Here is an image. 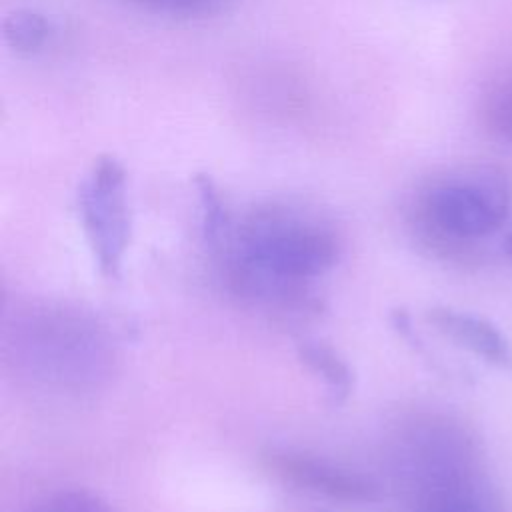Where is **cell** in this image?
I'll list each match as a JSON object with an SVG mask.
<instances>
[{"instance_id":"obj_1","label":"cell","mask_w":512,"mask_h":512,"mask_svg":"<svg viewBox=\"0 0 512 512\" xmlns=\"http://www.w3.org/2000/svg\"><path fill=\"white\" fill-rule=\"evenodd\" d=\"M230 280L244 296L288 302L308 280L338 260L336 236L324 226L278 208L250 216L230 236Z\"/></svg>"},{"instance_id":"obj_2","label":"cell","mask_w":512,"mask_h":512,"mask_svg":"<svg viewBox=\"0 0 512 512\" xmlns=\"http://www.w3.org/2000/svg\"><path fill=\"white\" fill-rule=\"evenodd\" d=\"M512 208V176L480 166L464 178L434 186L424 202L430 224L452 238L476 240L496 232Z\"/></svg>"},{"instance_id":"obj_3","label":"cell","mask_w":512,"mask_h":512,"mask_svg":"<svg viewBox=\"0 0 512 512\" xmlns=\"http://www.w3.org/2000/svg\"><path fill=\"white\" fill-rule=\"evenodd\" d=\"M78 214L98 270L116 278L130 244L126 170L118 158L100 156L92 164L78 188Z\"/></svg>"},{"instance_id":"obj_4","label":"cell","mask_w":512,"mask_h":512,"mask_svg":"<svg viewBox=\"0 0 512 512\" xmlns=\"http://www.w3.org/2000/svg\"><path fill=\"white\" fill-rule=\"evenodd\" d=\"M270 468L286 482L332 500L374 502L378 498L376 484L364 476L306 454L274 452L270 456Z\"/></svg>"},{"instance_id":"obj_5","label":"cell","mask_w":512,"mask_h":512,"mask_svg":"<svg viewBox=\"0 0 512 512\" xmlns=\"http://www.w3.org/2000/svg\"><path fill=\"white\" fill-rule=\"evenodd\" d=\"M428 322L450 342L476 354L490 366L512 372V344L492 322L448 306L430 308Z\"/></svg>"},{"instance_id":"obj_6","label":"cell","mask_w":512,"mask_h":512,"mask_svg":"<svg viewBox=\"0 0 512 512\" xmlns=\"http://www.w3.org/2000/svg\"><path fill=\"white\" fill-rule=\"evenodd\" d=\"M298 356L312 372L324 380L332 402L340 404L350 396L354 388V374L346 360L338 356V352L322 342H302L298 344Z\"/></svg>"},{"instance_id":"obj_7","label":"cell","mask_w":512,"mask_h":512,"mask_svg":"<svg viewBox=\"0 0 512 512\" xmlns=\"http://www.w3.org/2000/svg\"><path fill=\"white\" fill-rule=\"evenodd\" d=\"M482 122L494 138L512 146V66L502 70L486 88Z\"/></svg>"},{"instance_id":"obj_8","label":"cell","mask_w":512,"mask_h":512,"mask_svg":"<svg viewBox=\"0 0 512 512\" xmlns=\"http://www.w3.org/2000/svg\"><path fill=\"white\" fill-rule=\"evenodd\" d=\"M194 186L200 200L204 242L210 248L226 246L232 236V230H230V218L216 182L208 174H196Z\"/></svg>"},{"instance_id":"obj_9","label":"cell","mask_w":512,"mask_h":512,"mask_svg":"<svg viewBox=\"0 0 512 512\" xmlns=\"http://www.w3.org/2000/svg\"><path fill=\"white\" fill-rule=\"evenodd\" d=\"M50 36V22L36 10H14L4 20V40L18 54L38 52Z\"/></svg>"},{"instance_id":"obj_10","label":"cell","mask_w":512,"mask_h":512,"mask_svg":"<svg viewBox=\"0 0 512 512\" xmlns=\"http://www.w3.org/2000/svg\"><path fill=\"white\" fill-rule=\"evenodd\" d=\"M28 512H112L106 502H102L98 496L90 492L70 490V492H58L52 494L36 506H32Z\"/></svg>"},{"instance_id":"obj_11","label":"cell","mask_w":512,"mask_h":512,"mask_svg":"<svg viewBox=\"0 0 512 512\" xmlns=\"http://www.w3.org/2000/svg\"><path fill=\"white\" fill-rule=\"evenodd\" d=\"M156 12H166L172 16H210L220 12L228 0H132Z\"/></svg>"},{"instance_id":"obj_12","label":"cell","mask_w":512,"mask_h":512,"mask_svg":"<svg viewBox=\"0 0 512 512\" xmlns=\"http://www.w3.org/2000/svg\"><path fill=\"white\" fill-rule=\"evenodd\" d=\"M506 250H508V254L512 256V232H510V236L506 238Z\"/></svg>"},{"instance_id":"obj_13","label":"cell","mask_w":512,"mask_h":512,"mask_svg":"<svg viewBox=\"0 0 512 512\" xmlns=\"http://www.w3.org/2000/svg\"><path fill=\"white\" fill-rule=\"evenodd\" d=\"M438 512H456V510H438Z\"/></svg>"}]
</instances>
